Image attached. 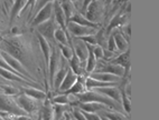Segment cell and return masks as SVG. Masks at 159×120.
<instances>
[{
    "label": "cell",
    "mask_w": 159,
    "mask_h": 120,
    "mask_svg": "<svg viewBox=\"0 0 159 120\" xmlns=\"http://www.w3.org/2000/svg\"><path fill=\"white\" fill-rule=\"evenodd\" d=\"M76 99L77 102H98V103H103L105 106H108L109 108H116V101H113L112 99H110L107 96L102 95V93H99L97 91H92V90H89V91H84L82 93H77Z\"/></svg>",
    "instance_id": "cell-1"
},
{
    "label": "cell",
    "mask_w": 159,
    "mask_h": 120,
    "mask_svg": "<svg viewBox=\"0 0 159 120\" xmlns=\"http://www.w3.org/2000/svg\"><path fill=\"white\" fill-rule=\"evenodd\" d=\"M0 111L16 114V116H20V117L26 114V112L23 109H20L17 106L16 101L5 93H2V95L0 93Z\"/></svg>",
    "instance_id": "cell-2"
},
{
    "label": "cell",
    "mask_w": 159,
    "mask_h": 120,
    "mask_svg": "<svg viewBox=\"0 0 159 120\" xmlns=\"http://www.w3.org/2000/svg\"><path fill=\"white\" fill-rule=\"evenodd\" d=\"M0 56L2 57V59L5 60V61L7 62V64L8 66H10V67L12 68V69L15 70V71H17L18 73H20L21 76H24V77H26V78L30 79L31 81H34V82H36V81L34 80V78L30 76V73L27 71V69H26L25 67L23 66V64L18 60V59L14 58L12 56H10L8 52H6V51H0Z\"/></svg>",
    "instance_id": "cell-3"
},
{
    "label": "cell",
    "mask_w": 159,
    "mask_h": 120,
    "mask_svg": "<svg viewBox=\"0 0 159 120\" xmlns=\"http://www.w3.org/2000/svg\"><path fill=\"white\" fill-rule=\"evenodd\" d=\"M56 28L57 27L55 25V19L52 16L47 21L37 26V34L43 36L47 41H54V32Z\"/></svg>",
    "instance_id": "cell-4"
},
{
    "label": "cell",
    "mask_w": 159,
    "mask_h": 120,
    "mask_svg": "<svg viewBox=\"0 0 159 120\" xmlns=\"http://www.w3.org/2000/svg\"><path fill=\"white\" fill-rule=\"evenodd\" d=\"M66 30H67L68 34H72L74 37L80 38V37L89 36V35H95L98 29L90 28V27H85V26H81L68 21L66 23Z\"/></svg>",
    "instance_id": "cell-5"
},
{
    "label": "cell",
    "mask_w": 159,
    "mask_h": 120,
    "mask_svg": "<svg viewBox=\"0 0 159 120\" xmlns=\"http://www.w3.org/2000/svg\"><path fill=\"white\" fill-rule=\"evenodd\" d=\"M52 16H53V2H48L34 16V19L31 21V26L37 27L40 23L47 21Z\"/></svg>",
    "instance_id": "cell-6"
},
{
    "label": "cell",
    "mask_w": 159,
    "mask_h": 120,
    "mask_svg": "<svg viewBox=\"0 0 159 120\" xmlns=\"http://www.w3.org/2000/svg\"><path fill=\"white\" fill-rule=\"evenodd\" d=\"M58 64H60V51L57 49V47H53L51 52V57H49V61H48V71H49V82H51V86L53 87V82H54V77L55 73L57 71V68H58Z\"/></svg>",
    "instance_id": "cell-7"
},
{
    "label": "cell",
    "mask_w": 159,
    "mask_h": 120,
    "mask_svg": "<svg viewBox=\"0 0 159 120\" xmlns=\"http://www.w3.org/2000/svg\"><path fill=\"white\" fill-rule=\"evenodd\" d=\"M94 91L102 93V95L107 96L116 103H121V90L119 88H116V86L112 87H101V88H94Z\"/></svg>",
    "instance_id": "cell-8"
},
{
    "label": "cell",
    "mask_w": 159,
    "mask_h": 120,
    "mask_svg": "<svg viewBox=\"0 0 159 120\" xmlns=\"http://www.w3.org/2000/svg\"><path fill=\"white\" fill-rule=\"evenodd\" d=\"M16 103L20 109H23L26 114H31L35 110V102L31 98L26 95H20L16 98Z\"/></svg>",
    "instance_id": "cell-9"
},
{
    "label": "cell",
    "mask_w": 159,
    "mask_h": 120,
    "mask_svg": "<svg viewBox=\"0 0 159 120\" xmlns=\"http://www.w3.org/2000/svg\"><path fill=\"white\" fill-rule=\"evenodd\" d=\"M53 10H54V19L58 25L61 26V28L63 30L67 32L66 30V19H65V14L63 12V9L61 7V2L58 0H55L53 1Z\"/></svg>",
    "instance_id": "cell-10"
},
{
    "label": "cell",
    "mask_w": 159,
    "mask_h": 120,
    "mask_svg": "<svg viewBox=\"0 0 159 120\" xmlns=\"http://www.w3.org/2000/svg\"><path fill=\"white\" fill-rule=\"evenodd\" d=\"M77 77H79V76H77L76 73H74V71L71 68H68L67 72H66L65 77H64V79H63V81H62V84L58 87V90L62 92H65L66 90H68L74 84H75V81L77 80Z\"/></svg>",
    "instance_id": "cell-11"
},
{
    "label": "cell",
    "mask_w": 159,
    "mask_h": 120,
    "mask_svg": "<svg viewBox=\"0 0 159 120\" xmlns=\"http://www.w3.org/2000/svg\"><path fill=\"white\" fill-rule=\"evenodd\" d=\"M79 108L83 111L91 112V114H95L98 111H102V110H108L110 109L108 106H105L103 103H98V102H77L76 103Z\"/></svg>",
    "instance_id": "cell-12"
},
{
    "label": "cell",
    "mask_w": 159,
    "mask_h": 120,
    "mask_svg": "<svg viewBox=\"0 0 159 120\" xmlns=\"http://www.w3.org/2000/svg\"><path fill=\"white\" fill-rule=\"evenodd\" d=\"M68 21H71V23H77V25H81V26H85V27H90V28L99 29V25H98V23L88 20L82 14H81V12H77V11L75 12L71 18H70Z\"/></svg>",
    "instance_id": "cell-13"
},
{
    "label": "cell",
    "mask_w": 159,
    "mask_h": 120,
    "mask_svg": "<svg viewBox=\"0 0 159 120\" xmlns=\"http://www.w3.org/2000/svg\"><path fill=\"white\" fill-rule=\"evenodd\" d=\"M68 68H70V66H68V61L66 60V59H65V60H63L62 64H61V68L58 69V71H56V73H55V77H54L53 87H54L55 89H58V87H60V85L62 84L63 79H64L66 72H67Z\"/></svg>",
    "instance_id": "cell-14"
},
{
    "label": "cell",
    "mask_w": 159,
    "mask_h": 120,
    "mask_svg": "<svg viewBox=\"0 0 159 120\" xmlns=\"http://www.w3.org/2000/svg\"><path fill=\"white\" fill-rule=\"evenodd\" d=\"M90 77L93 79H97V80L103 81V82H116V84H118L120 80L118 76L108 72H97V71H94V72H91Z\"/></svg>",
    "instance_id": "cell-15"
},
{
    "label": "cell",
    "mask_w": 159,
    "mask_h": 120,
    "mask_svg": "<svg viewBox=\"0 0 159 120\" xmlns=\"http://www.w3.org/2000/svg\"><path fill=\"white\" fill-rule=\"evenodd\" d=\"M37 39H38L40 48H42V52H43L44 59H45V64L48 67L49 57H51V52H52V48H51V46H49V42L47 41L43 36H40L39 34H37Z\"/></svg>",
    "instance_id": "cell-16"
},
{
    "label": "cell",
    "mask_w": 159,
    "mask_h": 120,
    "mask_svg": "<svg viewBox=\"0 0 159 120\" xmlns=\"http://www.w3.org/2000/svg\"><path fill=\"white\" fill-rule=\"evenodd\" d=\"M129 57H130V52H129V49L125 52H122L119 57H116L114 59L112 64H119L125 69V76H127L129 71V68H130V61H129Z\"/></svg>",
    "instance_id": "cell-17"
},
{
    "label": "cell",
    "mask_w": 159,
    "mask_h": 120,
    "mask_svg": "<svg viewBox=\"0 0 159 120\" xmlns=\"http://www.w3.org/2000/svg\"><path fill=\"white\" fill-rule=\"evenodd\" d=\"M97 72H108L118 76V77H122V76H125V69L121 66H119V64H107V66L100 67V70H98Z\"/></svg>",
    "instance_id": "cell-18"
},
{
    "label": "cell",
    "mask_w": 159,
    "mask_h": 120,
    "mask_svg": "<svg viewBox=\"0 0 159 120\" xmlns=\"http://www.w3.org/2000/svg\"><path fill=\"white\" fill-rule=\"evenodd\" d=\"M76 43H75V46L73 45V51L75 52V55L77 56V58L81 60V62L84 61V60H86V58H88V47H86V43L85 42H82L81 40L80 41H75Z\"/></svg>",
    "instance_id": "cell-19"
},
{
    "label": "cell",
    "mask_w": 159,
    "mask_h": 120,
    "mask_svg": "<svg viewBox=\"0 0 159 120\" xmlns=\"http://www.w3.org/2000/svg\"><path fill=\"white\" fill-rule=\"evenodd\" d=\"M61 7H62L63 12H64V14H65L66 23H67L70 18L76 12L75 6H74V3L72 2L71 0H61Z\"/></svg>",
    "instance_id": "cell-20"
},
{
    "label": "cell",
    "mask_w": 159,
    "mask_h": 120,
    "mask_svg": "<svg viewBox=\"0 0 159 120\" xmlns=\"http://www.w3.org/2000/svg\"><path fill=\"white\" fill-rule=\"evenodd\" d=\"M86 47H88V58H86V67H85V70L88 72H93L94 69H95V66H97V59L94 57L93 55V47L94 46H91V45H88L86 43Z\"/></svg>",
    "instance_id": "cell-21"
},
{
    "label": "cell",
    "mask_w": 159,
    "mask_h": 120,
    "mask_svg": "<svg viewBox=\"0 0 159 120\" xmlns=\"http://www.w3.org/2000/svg\"><path fill=\"white\" fill-rule=\"evenodd\" d=\"M116 85V82H103V81L97 80V79H93L91 77L86 78L85 80V88L89 90L94 89V88H101V87H112Z\"/></svg>",
    "instance_id": "cell-22"
},
{
    "label": "cell",
    "mask_w": 159,
    "mask_h": 120,
    "mask_svg": "<svg viewBox=\"0 0 159 120\" xmlns=\"http://www.w3.org/2000/svg\"><path fill=\"white\" fill-rule=\"evenodd\" d=\"M113 38H114V42H116V50L121 51V52H125L129 49L128 48V41L125 39L122 32H118L116 31L113 34Z\"/></svg>",
    "instance_id": "cell-23"
},
{
    "label": "cell",
    "mask_w": 159,
    "mask_h": 120,
    "mask_svg": "<svg viewBox=\"0 0 159 120\" xmlns=\"http://www.w3.org/2000/svg\"><path fill=\"white\" fill-rule=\"evenodd\" d=\"M26 3H27V0H15L11 8V12H10V23L14 21L15 18L17 17L18 14H20V12L23 11Z\"/></svg>",
    "instance_id": "cell-24"
},
{
    "label": "cell",
    "mask_w": 159,
    "mask_h": 120,
    "mask_svg": "<svg viewBox=\"0 0 159 120\" xmlns=\"http://www.w3.org/2000/svg\"><path fill=\"white\" fill-rule=\"evenodd\" d=\"M26 96L33 98V99H36V100H44L46 98V93L42 90L35 89V88H26L24 89Z\"/></svg>",
    "instance_id": "cell-25"
},
{
    "label": "cell",
    "mask_w": 159,
    "mask_h": 120,
    "mask_svg": "<svg viewBox=\"0 0 159 120\" xmlns=\"http://www.w3.org/2000/svg\"><path fill=\"white\" fill-rule=\"evenodd\" d=\"M85 90V86H83V82L81 81V78L77 77V80L75 81V84L70 88L68 90H66L64 93L65 95H77V93H82Z\"/></svg>",
    "instance_id": "cell-26"
},
{
    "label": "cell",
    "mask_w": 159,
    "mask_h": 120,
    "mask_svg": "<svg viewBox=\"0 0 159 120\" xmlns=\"http://www.w3.org/2000/svg\"><path fill=\"white\" fill-rule=\"evenodd\" d=\"M68 109V105H58L56 103L53 107V120H61Z\"/></svg>",
    "instance_id": "cell-27"
},
{
    "label": "cell",
    "mask_w": 159,
    "mask_h": 120,
    "mask_svg": "<svg viewBox=\"0 0 159 120\" xmlns=\"http://www.w3.org/2000/svg\"><path fill=\"white\" fill-rule=\"evenodd\" d=\"M68 66L72 70L74 71V73H76L77 76L81 73V60L77 58V56L75 55V52L73 51L71 59L68 60Z\"/></svg>",
    "instance_id": "cell-28"
},
{
    "label": "cell",
    "mask_w": 159,
    "mask_h": 120,
    "mask_svg": "<svg viewBox=\"0 0 159 120\" xmlns=\"http://www.w3.org/2000/svg\"><path fill=\"white\" fill-rule=\"evenodd\" d=\"M54 39L57 40L60 45L68 46L67 38H66V32L62 28H56V30L54 32Z\"/></svg>",
    "instance_id": "cell-29"
},
{
    "label": "cell",
    "mask_w": 159,
    "mask_h": 120,
    "mask_svg": "<svg viewBox=\"0 0 159 120\" xmlns=\"http://www.w3.org/2000/svg\"><path fill=\"white\" fill-rule=\"evenodd\" d=\"M119 25H123V19H122V16H120V14H116L112 20H111L110 25H109L108 29H107V34L110 35V32L113 30L114 28L116 27H119Z\"/></svg>",
    "instance_id": "cell-30"
},
{
    "label": "cell",
    "mask_w": 159,
    "mask_h": 120,
    "mask_svg": "<svg viewBox=\"0 0 159 120\" xmlns=\"http://www.w3.org/2000/svg\"><path fill=\"white\" fill-rule=\"evenodd\" d=\"M43 120H53V105L49 100L46 101L43 111Z\"/></svg>",
    "instance_id": "cell-31"
},
{
    "label": "cell",
    "mask_w": 159,
    "mask_h": 120,
    "mask_svg": "<svg viewBox=\"0 0 159 120\" xmlns=\"http://www.w3.org/2000/svg\"><path fill=\"white\" fill-rule=\"evenodd\" d=\"M121 103H122L123 109L127 114H130L131 111V102H130V98L127 96L125 91H121Z\"/></svg>",
    "instance_id": "cell-32"
},
{
    "label": "cell",
    "mask_w": 159,
    "mask_h": 120,
    "mask_svg": "<svg viewBox=\"0 0 159 120\" xmlns=\"http://www.w3.org/2000/svg\"><path fill=\"white\" fill-rule=\"evenodd\" d=\"M101 116L108 118L109 120H125V118L119 112H109L108 110H102Z\"/></svg>",
    "instance_id": "cell-33"
},
{
    "label": "cell",
    "mask_w": 159,
    "mask_h": 120,
    "mask_svg": "<svg viewBox=\"0 0 159 120\" xmlns=\"http://www.w3.org/2000/svg\"><path fill=\"white\" fill-rule=\"evenodd\" d=\"M58 48H60V50L62 52L64 59H66L68 61L71 59L72 55H73V49L70 46H64V45H58Z\"/></svg>",
    "instance_id": "cell-34"
},
{
    "label": "cell",
    "mask_w": 159,
    "mask_h": 120,
    "mask_svg": "<svg viewBox=\"0 0 159 120\" xmlns=\"http://www.w3.org/2000/svg\"><path fill=\"white\" fill-rule=\"evenodd\" d=\"M79 40L81 41L85 42L88 45H91V46H97L98 43V38H97V35H89V36H84V37H80L77 38Z\"/></svg>",
    "instance_id": "cell-35"
},
{
    "label": "cell",
    "mask_w": 159,
    "mask_h": 120,
    "mask_svg": "<svg viewBox=\"0 0 159 120\" xmlns=\"http://www.w3.org/2000/svg\"><path fill=\"white\" fill-rule=\"evenodd\" d=\"M53 102L58 103V105H70V96L63 93V95L57 96V97L53 98Z\"/></svg>",
    "instance_id": "cell-36"
},
{
    "label": "cell",
    "mask_w": 159,
    "mask_h": 120,
    "mask_svg": "<svg viewBox=\"0 0 159 120\" xmlns=\"http://www.w3.org/2000/svg\"><path fill=\"white\" fill-rule=\"evenodd\" d=\"M93 55L95 59L103 58V48L101 46H94L93 47Z\"/></svg>",
    "instance_id": "cell-37"
},
{
    "label": "cell",
    "mask_w": 159,
    "mask_h": 120,
    "mask_svg": "<svg viewBox=\"0 0 159 120\" xmlns=\"http://www.w3.org/2000/svg\"><path fill=\"white\" fill-rule=\"evenodd\" d=\"M0 68H3V69L9 70V71H12V72H15V73H16V75L20 76V77H24V76H21V75H20V73H18L17 71H15V70L12 69V68L10 67V66H8V64H7V62L5 61V60H3L2 58H0ZM24 78H26V77H24ZM27 79H28V78H27ZM29 80H30V79H29Z\"/></svg>",
    "instance_id": "cell-38"
},
{
    "label": "cell",
    "mask_w": 159,
    "mask_h": 120,
    "mask_svg": "<svg viewBox=\"0 0 159 120\" xmlns=\"http://www.w3.org/2000/svg\"><path fill=\"white\" fill-rule=\"evenodd\" d=\"M108 49L109 51H114L116 50V42H114V38H113V34H111L110 37H109V41H108Z\"/></svg>",
    "instance_id": "cell-39"
},
{
    "label": "cell",
    "mask_w": 159,
    "mask_h": 120,
    "mask_svg": "<svg viewBox=\"0 0 159 120\" xmlns=\"http://www.w3.org/2000/svg\"><path fill=\"white\" fill-rule=\"evenodd\" d=\"M1 88L5 90V95H7V96H14L18 92V90L16 89V88H12V87H10V86H2Z\"/></svg>",
    "instance_id": "cell-40"
},
{
    "label": "cell",
    "mask_w": 159,
    "mask_h": 120,
    "mask_svg": "<svg viewBox=\"0 0 159 120\" xmlns=\"http://www.w3.org/2000/svg\"><path fill=\"white\" fill-rule=\"evenodd\" d=\"M73 117L75 120H86V118L84 117V114L81 111V109H75V110H73Z\"/></svg>",
    "instance_id": "cell-41"
},
{
    "label": "cell",
    "mask_w": 159,
    "mask_h": 120,
    "mask_svg": "<svg viewBox=\"0 0 159 120\" xmlns=\"http://www.w3.org/2000/svg\"><path fill=\"white\" fill-rule=\"evenodd\" d=\"M53 1H55V0H39V2L37 3V6H35V7H36V11H35V14H36L37 12L39 11L40 9H42L44 6H45L46 3H48V2H53ZM35 14H34V16H35Z\"/></svg>",
    "instance_id": "cell-42"
},
{
    "label": "cell",
    "mask_w": 159,
    "mask_h": 120,
    "mask_svg": "<svg viewBox=\"0 0 159 120\" xmlns=\"http://www.w3.org/2000/svg\"><path fill=\"white\" fill-rule=\"evenodd\" d=\"M36 2H37V0H27V3H26V6L24 7L23 11H25L26 9L29 8V7H30L31 9H34V7L36 6ZM23 11H21V12H23Z\"/></svg>",
    "instance_id": "cell-43"
},
{
    "label": "cell",
    "mask_w": 159,
    "mask_h": 120,
    "mask_svg": "<svg viewBox=\"0 0 159 120\" xmlns=\"http://www.w3.org/2000/svg\"><path fill=\"white\" fill-rule=\"evenodd\" d=\"M92 1H93V0H85V1H84V3H83L82 12H81V14H85L86 10H88V7L90 6V3H91Z\"/></svg>",
    "instance_id": "cell-44"
},
{
    "label": "cell",
    "mask_w": 159,
    "mask_h": 120,
    "mask_svg": "<svg viewBox=\"0 0 159 120\" xmlns=\"http://www.w3.org/2000/svg\"><path fill=\"white\" fill-rule=\"evenodd\" d=\"M125 31L127 32V35H128L129 37H130V25H125Z\"/></svg>",
    "instance_id": "cell-45"
},
{
    "label": "cell",
    "mask_w": 159,
    "mask_h": 120,
    "mask_svg": "<svg viewBox=\"0 0 159 120\" xmlns=\"http://www.w3.org/2000/svg\"><path fill=\"white\" fill-rule=\"evenodd\" d=\"M118 3H121V2H128V1H130V0H116Z\"/></svg>",
    "instance_id": "cell-46"
},
{
    "label": "cell",
    "mask_w": 159,
    "mask_h": 120,
    "mask_svg": "<svg viewBox=\"0 0 159 120\" xmlns=\"http://www.w3.org/2000/svg\"><path fill=\"white\" fill-rule=\"evenodd\" d=\"M65 120H72L71 117H70V114H65Z\"/></svg>",
    "instance_id": "cell-47"
},
{
    "label": "cell",
    "mask_w": 159,
    "mask_h": 120,
    "mask_svg": "<svg viewBox=\"0 0 159 120\" xmlns=\"http://www.w3.org/2000/svg\"><path fill=\"white\" fill-rule=\"evenodd\" d=\"M71 1H72V2H73V3H74V2H76L77 0H71Z\"/></svg>",
    "instance_id": "cell-48"
},
{
    "label": "cell",
    "mask_w": 159,
    "mask_h": 120,
    "mask_svg": "<svg viewBox=\"0 0 159 120\" xmlns=\"http://www.w3.org/2000/svg\"><path fill=\"white\" fill-rule=\"evenodd\" d=\"M0 120H3V119H2V118H1V117H0Z\"/></svg>",
    "instance_id": "cell-49"
},
{
    "label": "cell",
    "mask_w": 159,
    "mask_h": 120,
    "mask_svg": "<svg viewBox=\"0 0 159 120\" xmlns=\"http://www.w3.org/2000/svg\"><path fill=\"white\" fill-rule=\"evenodd\" d=\"M110 1H112V0H109V2H110Z\"/></svg>",
    "instance_id": "cell-50"
},
{
    "label": "cell",
    "mask_w": 159,
    "mask_h": 120,
    "mask_svg": "<svg viewBox=\"0 0 159 120\" xmlns=\"http://www.w3.org/2000/svg\"><path fill=\"white\" fill-rule=\"evenodd\" d=\"M108 1H109V0H108Z\"/></svg>",
    "instance_id": "cell-51"
}]
</instances>
